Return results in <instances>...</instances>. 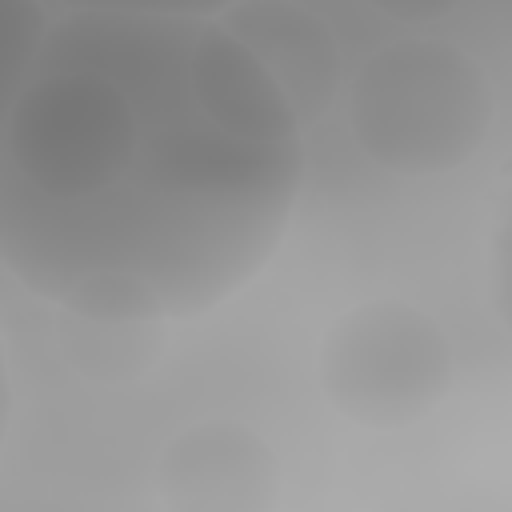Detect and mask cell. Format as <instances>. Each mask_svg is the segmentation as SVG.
Instances as JSON below:
<instances>
[{"mask_svg": "<svg viewBox=\"0 0 512 512\" xmlns=\"http://www.w3.org/2000/svg\"><path fill=\"white\" fill-rule=\"evenodd\" d=\"M304 124L220 20L48 24L0 136V264L64 316L188 320L280 248Z\"/></svg>", "mask_w": 512, "mask_h": 512, "instance_id": "cell-1", "label": "cell"}, {"mask_svg": "<svg viewBox=\"0 0 512 512\" xmlns=\"http://www.w3.org/2000/svg\"><path fill=\"white\" fill-rule=\"evenodd\" d=\"M356 148L396 176H444L488 140L496 92L480 60L448 36L408 32L372 48L348 80Z\"/></svg>", "mask_w": 512, "mask_h": 512, "instance_id": "cell-2", "label": "cell"}, {"mask_svg": "<svg viewBox=\"0 0 512 512\" xmlns=\"http://www.w3.org/2000/svg\"><path fill=\"white\" fill-rule=\"evenodd\" d=\"M164 512H272L280 500L276 448L236 416L180 428L156 460Z\"/></svg>", "mask_w": 512, "mask_h": 512, "instance_id": "cell-4", "label": "cell"}, {"mask_svg": "<svg viewBox=\"0 0 512 512\" xmlns=\"http://www.w3.org/2000/svg\"><path fill=\"white\" fill-rule=\"evenodd\" d=\"M268 72L300 124H316L344 88V52L332 24L292 0H248L216 16Z\"/></svg>", "mask_w": 512, "mask_h": 512, "instance_id": "cell-5", "label": "cell"}, {"mask_svg": "<svg viewBox=\"0 0 512 512\" xmlns=\"http://www.w3.org/2000/svg\"><path fill=\"white\" fill-rule=\"evenodd\" d=\"M448 332L424 308L376 296L340 312L316 348L324 400L352 424L396 432L424 420L452 388Z\"/></svg>", "mask_w": 512, "mask_h": 512, "instance_id": "cell-3", "label": "cell"}, {"mask_svg": "<svg viewBox=\"0 0 512 512\" xmlns=\"http://www.w3.org/2000/svg\"><path fill=\"white\" fill-rule=\"evenodd\" d=\"M64 356L72 368L100 384L136 380L160 352V324L112 320V316H64Z\"/></svg>", "mask_w": 512, "mask_h": 512, "instance_id": "cell-6", "label": "cell"}, {"mask_svg": "<svg viewBox=\"0 0 512 512\" xmlns=\"http://www.w3.org/2000/svg\"><path fill=\"white\" fill-rule=\"evenodd\" d=\"M12 412H16V388H12V364H8V348H4V332H0V452L8 444Z\"/></svg>", "mask_w": 512, "mask_h": 512, "instance_id": "cell-8", "label": "cell"}, {"mask_svg": "<svg viewBox=\"0 0 512 512\" xmlns=\"http://www.w3.org/2000/svg\"><path fill=\"white\" fill-rule=\"evenodd\" d=\"M48 32V12L32 0H0V136L20 100V88L36 64Z\"/></svg>", "mask_w": 512, "mask_h": 512, "instance_id": "cell-7", "label": "cell"}]
</instances>
